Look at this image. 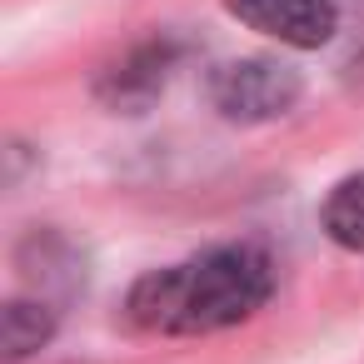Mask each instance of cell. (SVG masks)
<instances>
[{"label": "cell", "mask_w": 364, "mask_h": 364, "mask_svg": "<svg viewBox=\"0 0 364 364\" xmlns=\"http://www.w3.org/2000/svg\"><path fill=\"white\" fill-rule=\"evenodd\" d=\"M210 100L225 120H274L284 110H294L299 100V75L279 60H230L215 70L210 80Z\"/></svg>", "instance_id": "2"}, {"label": "cell", "mask_w": 364, "mask_h": 364, "mask_svg": "<svg viewBox=\"0 0 364 364\" xmlns=\"http://www.w3.org/2000/svg\"><path fill=\"white\" fill-rule=\"evenodd\" d=\"M50 334H55V319L36 299H16V304H6V314H0V344H6V359L36 354Z\"/></svg>", "instance_id": "5"}, {"label": "cell", "mask_w": 364, "mask_h": 364, "mask_svg": "<svg viewBox=\"0 0 364 364\" xmlns=\"http://www.w3.org/2000/svg\"><path fill=\"white\" fill-rule=\"evenodd\" d=\"M269 259L250 245H230L140 279L130 294V314L135 324L160 334H210L250 319L269 299Z\"/></svg>", "instance_id": "1"}, {"label": "cell", "mask_w": 364, "mask_h": 364, "mask_svg": "<svg viewBox=\"0 0 364 364\" xmlns=\"http://www.w3.org/2000/svg\"><path fill=\"white\" fill-rule=\"evenodd\" d=\"M324 230H329L334 245L364 255V175H349V180H339L329 190V200H324Z\"/></svg>", "instance_id": "4"}, {"label": "cell", "mask_w": 364, "mask_h": 364, "mask_svg": "<svg viewBox=\"0 0 364 364\" xmlns=\"http://www.w3.org/2000/svg\"><path fill=\"white\" fill-rule=\"evenodd\" d=\"M225 11L240 26H250L279 46H294V50L324 46L339 26L334 0H225Z\"/></svg>", "instance_id": "3"}]
</instances>
